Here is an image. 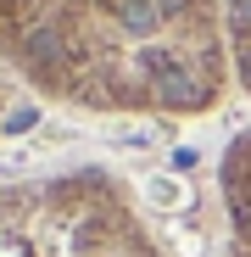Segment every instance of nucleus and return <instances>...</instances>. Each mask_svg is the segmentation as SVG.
I'll return each instance as SVG.
<instances>
[{
  "instance_id": "obj_1",
  "label": "nucleus",
  "mask_w": 251,
  "mask_h": 257,
  "mask_svg": "<svg viewBox=\"0 0 251 257\" xmlns=\"http://www.w3.org/2000/svg\"><path fill=\"white\" fill-rule=\"evenodd\" d=\"M0 73L95 112H206L234 73L223 0H0Z\"/></svg>"
},
{
  "instance_id": "obj_2",
  "label": "nucleus",
  "mask_w": 251,
  "mask_h": 257,
  "mask_svg": "<svg viewBox=\"0 0 251 257\" xmlns=\"http://www.w3.org/2000/svg\"><path fill=\"white\" fill-rule=\"evenodd\" d=\"M0 257H156L117 190L51 179L0 190Z\"/></svg>"
},
{
  "instance_id": "obj_3",
  "label": "nucleus",
  "mask_w": 251,
  "mask_h": 257,
  "mask_svg": "<svg viewBox=\"0 0 251 257\" xmlns=\"http://www.w3.org/2000/svg\"><path fill=\"white\" fill-rule=\"evenodd\" d=\"M223 185H229V212H234V257H251V135L234 146L229 168H223Z\"/></svg>"
},
{
  "instance_id": "obj_4",
  "label": "nucleus",
  "mask_w": 251,
  "mask_h": 257,
  "mask_svg": "<svg viewBox=\"0 0 251 257\" xmlns=\"http://www.w3.org/2000/svg\"><path fill=\"white\" fill-rule=\"evenodd\" d=\"M223 28H229V62H234V78L251 90V0H223Z\"/></svg>"
},
{
  "instance_id": "obj_5",
  "label": "nucleus",
  "mask_w": 251,
  "mask_h": 257,
  "mask_svg": "<svg viewBox=\"0 0 251 257\" xmlns=\"http://www.w3.org/2000/svg\"><path fill=\"white\" fill-rule=\"evenodd\" d=\"M28 123V112L23 106H12V90H6V73H0V128H23Z\"/></svg>"
}]
</instances>
